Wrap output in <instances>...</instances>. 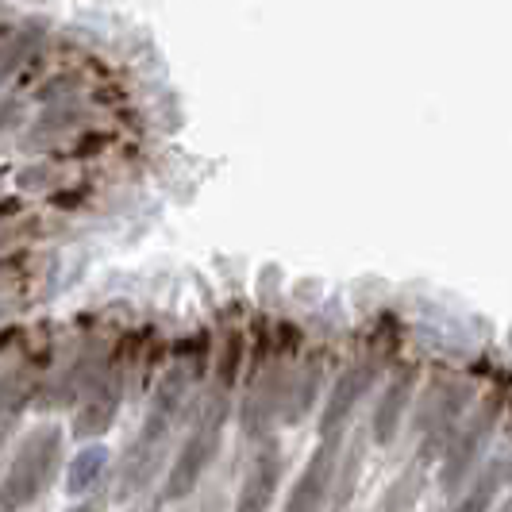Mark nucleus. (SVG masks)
I'll return each instance as SVG.
<instances>
[{"label": "nucleus", "mask_w": 512, "mask_h": 512, "mask_svg": "<svg viewBox=\"0 0 512 512\" xmlns=\"http://www.w3.org/2000/svg\"><path fill=\"white\" fill-rule=\"evenodd\" d=\"M58 451H62V436L58 428H35L24 439L20 455L12 462V470L0 482V512H24L43 489L51 486L54 466H58Z\"/></svg>", "instance_id": "obj_1"}, {"label": "nucleus", "mask_w": 512, "mask_h": 512, "mask_svg": "<svg viewBox=\"0 0 512 512\" xmlns=\"http://www.w3.org/2000/svg\"><path fill=\"white\" fill-rule=\"evenodd\" d=\"M220 432H224V401L216 397L212 409L205 412V420L197 424V432L185 439V447L178 451V462L170 470V482H166V497L178 501V497H189L201 474L208 470V462L216 459V447H220Z\"/></svg>", "instance_id": "obj_2"}, {"label": "nucleus", "mask_w": 512, "mask_h": 512, "mask_svg": "<svg viewBox=\"0 0 512 512\" xmlns=\"http://www.w3.org/2000/svg\"><path fill=\"white\" fill-rule=\"evenodd\" d=\"M170 420H174V416H166V412L154 409L151 420H147V428H143L139 439L128 447L124 466H120V489H116V497H120V501H128L131 493H139V489L151 482L154 466H158V459H162V447H166Z\"/></svg>", "instance_id": "obj_3"}, {"label": "nucleus", "mask_w": 512, "mask_h": 512, "mask_svg": "<svg viewBox=\"0 0 512 512\" xmlns=\"http://www.w3.org/2000/svg\"><path fill=\"white\" fill-rule=\"evenodd\" d=\"M378 370H382V359H378V355H370L366 362H355L351 370H343V374H339V382H335L332 393H328V405H324L320 436H324V439H335L339 432H343L347 416L355 412V405L362 401V393H366V389L374 385Z\"/></svg>", "instance_id": "obj_4"}, {"label": "nucleus", "mask_w": 512, "mask_h": 512, "mask_svg": "<svg viewBox=\"0 0 512 512\" xmlns=\"http://www.w3.org/2000/svg\"><path fill=\"white\" fill-rule=\"evenodd\" d=\"M120 385H124V378H120L116 366H112V370L97 374V382L85 389V401H81L77 420H74L77 439H89V436L108 432L112 416H116V409H120Z\"/></svg>", "instance_id": "obj_5"}, {"label": "nucleus", "mask_w": 512, "mask_h": 512, "mask_svg": "<svg viewBox=\"0 0 512 512\" xmlns=\"http://www.w3.org/2000/svg\"><path fill=\"white\" fill-rule=\"evenodd\" d=\"M332 482H335V439H324V443L312 451L301 482L289 493L285 512H324V501H328Z\"/></svg>", "instance_id": "obj_6"}, {"label": "nucleus", "mask_w": 512, "mask_h": 512, "mask_svg": "<svg viewBox=\"0 0 512 512\" xmlns=\"http://www.w3.org/2000/svg\"><path fill=\"white\" fill-rule=\"evenodd\" d=\"M278 474H282V459L278 447L270 443L266 451H258V459L247 470V482L239 489V505L235 512H270V501L278 493Z\"/></svg>", "instance_id": "obj_7"}, {"label": "nucleus", "mask_w": 512, "mask_h": 512, "mask_svg": "<svg viewBox=\"0 0 512 512\" xmlns=\"http://www.w3.org/2000/svg\"><path fill=\"white\" fill-rule=\"evenodd\" d=\"M489 428H493V416H474L459 436L451 439V455L443 462V486L447 489L462 486V478L470 474V466L482 455V443L489 439Z\"/></svg>", "instance_id": "obj_8"}, {"label": "nucleus", "mask_w": 512, "mask_h": 512, "mask_svg": "<svg viewBox=\"0 0 512 512\" xmlns=\"http://www.w3.org/2000/svg\"><path fill=\"white\" fill-rule=\"evenodd\" d=\"M412 385H416V366H405L393 385L385 389V397L378 401V412H374V439L378 443H393L397 428H401V416H405V405L412 397Z\"/></svg>", "instance_id": "obj_9"}, {"label": "nucleus", "mask_w": 512, "mask_h": 512, "mask_svg": "<svg viewBox=\"0 0 512 512\" xmlns=\"http://www.w3.org/2000/svg\"><path fill=\"white\" fill-rule=\"evenodd\" d=\"M85 120V108L77 101H58V104H47L43 108V116L35 120V128L31 135L24 139L27 151H39V147H51L58 135H66V131H74L77 124Z\"/></svg>", "instance_id": "obj_10"}, {"label": "nucleus", "mask_w": 512, "mask_h": 512, "mask_svg": "<svg viewBox=\"0 0 512 512\" xmlns=\"http://www.w3.org/2000/svg\"><path fill=\"white\" fill-rule=\"evenodd\" d=\"M316 389H320V359H308V366L289 382L285 389V401H282V416L285 424H297L301 416L308 412L312 405V397H316Z\"/></svg>", "instance_id": "obj_11"}, {"label": "nucleus", "mask_w": 512, "mask_h": 512, "mask_svg": "<svg viewBox=\"0 0 512 512\" xmlns=\"http://www.w3.org/2000/svg\"><path fill=\"white\" fill-rule=\"evenodd\" d=\"M420 489H424V459H416L389 486V493H385V501H382V509L378 512H412L416 509V501H420Z\"/></svg>", "instance_id": "obj_12"}, {"label": "nucleus", "mask_w": 512, "mask_h": 512, "mask_svg": "<svg viewBox=\"0 0 512 512\" xmlns=\"http://www.w3.org/2000/svg\"><path fill=\"white\" fill-rule=\"evenodd\" d=\"M104 466H108V447H85L74 462H70V478H66V489L70 493H85L101 482Z\"/></svg>", "instance_id": "obj_13"}, {"label": "nucleus", "mask_w": 512, "mask_h": 512, "mask_svg": "<svg viewBox=\"0 0 512 512\" xmlns=\"http://www.w3.org/2000/svg\"><path fill=\"white\" fill-rule=\"evenodd\" d=\"M501 486H505V462H493L489 474H482L451 512H489V505H493V497H497Z\"/></svg>", "instance_id": "obj_14"}, {"label": "nucleus", "mask_w": 512, "mask_h": 512, "mask_svg": "<svg viewBox=\"0 0 512 512\" xmlns=\"http://www.w3.org/2000/svg\"><path fill=\"white\" fill-rule=\"evenodd\" d=\"M31 47H35L31 31H20V35H12L8 43H0V81H8V77L20 70V62L27 58Z\"/></svg>", "instance_id": "obj_15"}, {"label": "nucleus", "mask_w": 512, "mask_h": 512, "mask_svg": "<svg viewBox=\"0 0 512 512\" xmlns=\"http://www.w3.org/2000/svg\"><path fill=\"white\" fill-rule=\"evenodd\" d=\"M24 401H27V378L24 374H16V378H4V382H0V420H12Z\"/></svg>", "instance_id": "obj_16"}, {"label": "nucleus", "mask_w": 512, "mask_h": 512, "mask_svg": "<svg viewBox=\"0 0 512 512\" xmlns=\"http://www.w3.org/2000/svg\"><path fill=\"white\" fill-rule=\"evenodd\" d=\"M77 85H81V77L77 74H62V77H51L35 97H39V104L47 108V104H58V101H70V93H74Z\"/></svg>", "instance_id": "obj_17"}, {"label": "nucleus", "mask_w": 512, "mask_h": 512, "mask_svg": "<svg viewBox=\"0 0 512 512\" xmlns=\"http://www.w3.org/2000/svg\"><path fill=\"white\" fill-rule=\"evenodd\" d=\"M239 351H243V347H239V335H231L228 347H224V355H220V374H216V378H220V393H228L231 382H235V370H239Z\"/></svg>", "instance_id": "obj_18"}, {"label": "nucleus", "mask_w": 512, "mask_h": 512, "mask_svg": "<svg viewBox=\"0 0 512 512\" xmlns=\"http://www.w3.org/2000/svg\"><path fill=\"white\" fill-rule=\"evenodd\" d=\"M362 462V447L351 451V459H347V470H343V478H339V497H335V505L343 509L347 505V497H351V489H355V470H359Z\"/></svg>", "instance_id": "obj_19"}, {"label": "nucleus", "mask_w": 512, "mask_h": 512, "mask_svg": "<svg viewBox=\"0 0 512 512\" xmlns=\"http://www.w3.org/2000/svg\"><path fill=\"white\" fill-rule=\"evenodd\" d=\"M54 181V166H27L20 170V189H43Z\"/></svg>", "instance_id": "obj_20"}, {"label": "nucleus", "mask_w": 512, "mask_h": 512, "mask_svg": "<svg viewBox=\"0 0 512 512\" xmlns=\"http://www.w3.org/2000/svg\"><path fill=\"white\" fill-rule=\"evenodd\" d=\"M16 124H20V101L0 97V131L16 128Z\"/></svg>", "instance_id": "obj_21"}, {"label": "nucleus", "mask_w": 512, "mask_h": 512, "mask_svg": "<svg viewBox=\"0 0 512 512\" xmlns=\"http://www.w3.org/2000/svg\"><path fill=\"white\" fill-rule=\"evenodd\" d=\"M108 147V135L104 131H93V139H81L77 143V154H97V151H104Z\"/></svg>", "instance_id": "obj_22"}, {"label": "nucleus", "mask_w": 512, "mask_h": 512, "mask_svg": "<svg viewBox=\"0 0 512 512\" xmlns=\"http://www.w3.org/2000/svg\"><path fill=\"white\" fill-rule=\"evenodd\" d=\"M8 428H12V420H0V443H4V436H8Z\"/></svg>", "instance_id": "obj_23"}, {"label": "nucleus", "mask_w": 512, "mask_h": 512, "mask_svg": "<svg viewBox=\"0 0 512 512\" xmlns=\"http://www.w3.org/2000/svg\"><path fill=\"white\" fill-rule=\"evenodd\" d=\"M497 512H509V505H501V509H497Z\"/></svg>", "instance_id": "obj_24"}]
</instances>
